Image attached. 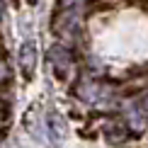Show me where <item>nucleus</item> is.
Wrapping results in <instances>:
<instances>
[{
  "label": "nucleus",
  "instance_id": "obj_2",
  "mask_svg": "<svg viewBox=\"0 0 148 148\" xmlns=\"http://www.w3.org/2000/svg\"><path fill=\"white\" fill-rule=\"evenodd\" d=\"M49 61H51L53 73H56L58 80H66V78H68V73H71V68H73V56H71V51H68L66 46L53 44L51 51H49Z\"/></svg>",
  "mask_w": 148,
  "mask_h": 148
},
{
  "label": "nucleus",
  "instance_id": "obj_4",
  "mask_svg": "<svg viewBox=\"0 0 148 148\" xmlns=\"http://www.w3.org/2000/svg\"><path fill=\"white\" fill-rule=\"evenodd\" d=\"M46 126H49V134H51L53 143H61L63 136H66V121H63V116H61L58 112H51L49 119H46Z\"/></svg>",
  "mask_w": 148,
  "mask_h": 148
},
{
  "label": "nucleus",
  "instance_id": "obj_8",
  "mask_svg": "<svg viewBox=\"0 0 148 148\" xmlns=\"http://www.w3.org/2000/svg\"><path fill=\"white\" fill-rule=\"evenodd\" d=\"M138 104H141V109H143V112L148 114V92H146L143 97H141V102H138Z\"/></svg>",
  "mask_w": 148,
  "mask_h": 148
},
{
  "label": "nucleus",
  "instance_id": "obj_3",
  "mask_svg": "<svg viewBox=\"0 0 148 148\" xmlns=\"http://www.w3.org/2000/svg\"><path fill=\"white\" fill-rule=\"evenodd\" d=\"M17 61H20L22 75L29 80L34 75V68H36V44L34 41H24V44L20 46V56H17Z\"/></svg>",
  "mask_w": 148,
  "mask_h": 148
},
{
  "label": "nucleus",
  "instance_id": "obj_1",
  "mask_svg": "<svg viewBox=\"0 0 148 148\" xmlns=\"http://www.w3.org/2000/svg\"><path fill=\"white\" fill-rule=\"evenodd\" d=\"M78 97L85 100L88 104H97V107H107L112 102V90L104 85L95 83V80H83L78 85Z\"/></svg>",
  "mask_w": 148,
  "mask_h": 148
},
{
  "label": "nucleus",
  "instance_id": "obj_5",
  "mask_svg": "<svg viewBox=\"0 0 148 148\" xmlns=\"http://www.w3.org/2000/svg\"><path fill=\"white\" fill-rule=\"evenodd\" d=\"M146 112L141 109V104H131V107H126V119H129V126L134 129V131H141V129L146 126Z\"/></svg>",
  "mask_w": 148,
  "mask_h": 148
},
{
  "label": "nucleus",
  "instance_id": "obj_7",
  "mask_svg": "<svg viewBox=\"0 0 148 148\" xmlns=\"http://www.w3.org/2000/svg\"><path fill=\"white\" fill-rule=\"evenodd\" d=\"M8 75H10L8 66H5V61H0V83H3V80H8Z\"/></svg>",
  "mask_w": 148,
  "mask_h": 148
},
{
  "label": "nucleus",
  "instance_id": "obj_6",
  "mask_svg": "<svg viewBox=\"0 0 148 148\" xmlns=\"http://www.w3.org/2000/svg\"><path fill=\"white\" fill-rule=\"evenodd\" d=\"M83 0H58V8L61 10H80Z\"/></svg>",
  "mask_w": 148,
  "mask_h": 148
}]
</instances>
